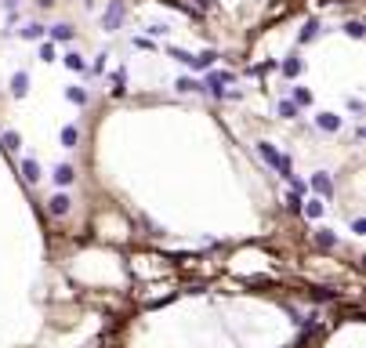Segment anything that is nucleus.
<instances>
[{"mask_svg": "<svg viewBox=\"0 0 366 348\" xmlns=\"http://www.w3.org/2000/svg\"><path fill=\"white\" fill-rule=\"evenodd\" d=\"M73 178H76V171H73V167H69V164H62V167H58V171H55V181H58V185H62V189H65V185H73Z\"/></svg>", "mask_w": 366, "mask_h": 348, "instance_id": "nucleus-10", "label": "nucleus"}, {"mask_svg": "<svg viewBox=\"0 0 366 348\" xmlns=\"http://www.w3.org/2000/svg\"><path fill=\"white\" fill-rule=\"evenodd\" d=\"M305 214H308V218H319V214H323V203H319V200H308V203H305Z\"/></svg>", "mask_w": 366, "mask_h": 348, "instance_id": "nucleus-21", "label": "nucleus"}, {"mask_svg": "<svg viewBox=\"0 0 366 348\" xmlns=\"http://www.w3.org/2000/svg\"><path fill=\"white\" fill-rule=\"evenodd\" d=\"M294 105H312V91L308 87H298L294 91Z\"/></svg>", "mask_w": 366, "mask_h": 348, "instance_id": "nucleus-17", "label": "nucleus"}, {"mask_svg": "<svg viewBox=\"0 0 366 348\" xmlns=\"http://www.w3.org/2000/svg\"><path fill=\"white\" fill-rule=\"evenodd\" d=\"M312 189L319 192V196H330V192H334V185H330L327 171H319V174H312Z\"/></svg>", "mask_w": 366, "mask_h": 348, "instance_id": "nucleus-4", "label": "nucleus"}, {"mask_svg": "<svg viewBox=\"0 0 366 348\" xmlns=\"http://www.w3.org/2000/svg\"><path fill=\"white\" fill-rule=\"evenodd\" d=\"M51 36H55V40H69L73 29H69V26H55V29H51Z\"/></svg>", "mask_w": 366, "mask_h": 348, "instance_id": "nucleus-23", "label": "nucleus"}, {"mask_svg": "<svg viewBox=\"0 0 366 348\" xmlns=\"http://www.w3.org/2000/svg\"><path fill=\"white\" fill-rule=\"evenodd\" d=\"M51 214H69V196H65V192H58V196H51Z\"/></svg>", "mask_w": 366, "mask_h": 348, "instance_id": "nucleus-8", "label": "nucleus"}, {"mask_svg": "<svg viewBox=\"0 0 366 348\" xmlns=\"http://www.w3.org/2000/svg\"><path fill=\"white\" fill-rule=\"evenodd\" d=\"M258 152H261V156H265V160H268V164H272V167H276V171H279L283 178H287V181H294V185H298V192L305 189V185H301V181L294 178V167H290V156H283V152H276V149H272L268 142H261V145H258Z\"/></svg>", "mask_w": 366, "mask_h": 348, "instance_id": "nucleus-1", "label": "nucleus"}, {"mask_svg": "<svg viewBox=\"0 0 366 348\" xmlns=\"http://www.w3.org/2000/svg\"><path fill=\"white\" fill-rule=\"evenodd\" d=\"M4 4H8V8H11V4H15V0H4Z\"/></svg>", "mask_w": 366, "mask_h": 348, "instance_id": "nucleus-28", "label": "nucleus"}, {"mask_svg": "<svg viewBox=\"0 0 366 348\" xmlns=\"http://www.w3.org/2000/svg\"><path fill=\"white\" fill-rule=\"evenodd\" d=\"M65 98H69V102H76V105H84V102H87V91H80V87H69V91H65Z\"/></svg>", "mask_w": 366, "mask_h": 348, "instance_id": "nucleus-19", "label": "nucleus"}, {"mask_svg": "<svg viewBox=\"0 0 366 348\" xmlns=\"http://www.w3.org/2000/svg\"><path fill=\"white\" fill-rule=\"evenodd\" d=\"M65 65H69L73 73H80V69H87V62H84V58H80L76 51H73V55H65Z\"/></svg>", "mask_w": 366, "mask_h": 348, "instance_id": "nucleus-14", "label": "nucleus"}, {"mask_svg": "<svg viewBox=\"0 0 366 348\" xmlns=\"http://www.w3.org/2000/svg\"><path fill=\"white\" fill-rule=\"evenodd\" d=\"M120 18H124V4H120V0H112L109 11H105V18H102V26H105V29H116Z\"/></svg>", "mask_w": 366, "mask_h": 348, "instance_id": "nucleus-3", "label": "nucleus"}, {"mask_svg": "<svg viewBox=\"0 0 366 348\" xmlns=\"http://www.w3.org/2000/svg\"><path fill=\"white\" fill-rule=\"evenodd\" d=\"M178 91H203V84H199V80H189V76H181V80H178Z\"/></svg>", "mask_w": 366, "mask_h": 348, "instance_id": "nucleus-20", "label": "nucleus"}, {"mask_svg": "<svg viewBox=\"0 0 366 348\" xmlns=\"http://www.w3.org/2000/svg\"><path fill=\"white\" fill-rule=\"evenodd\" d=\"M199 4H203V8H214V0H199Z\"/></svg>", "mask_w": 366, "mask_h": 348, "instance_id": "nucleus-27", "label": "nucleus"}, {"mask_svg": "<svg viewBox=\"0 0 366 348\" xmlns=\"http://www.w3.org/2000/svg\"><path fill=\"white\" fill-rule=\"evenodd\" d=\"M214 58H218L214 51H203V55H192V58H189V65H192V69H211V65H214Z\"/></svg>", "mask_w": 366, "mask_h": 348, "instance_id": "nucleus-6", "label": "nucleus"}, {"mask_svg": "<svg viewBox=\"0 0 366 348\" xmlns=\"http://www.w3.org/2000/svg\"><path fill=\"white\" fill-rule=\"evenodd\" d=\"M315 243H319V247H334V243H337V236H334L330 228H315Z\"/></svg>", "mask_w": 366, "mask_h": 348, "instance_id": "nucleus-12", "label": "nucleus"}, {"mask_svg": "<svg viewBox=\"0 0 366 348\" xmlns=\"http://www.w3.org/2000/svg\"><path fill=\"white\" fill-rule=\"evenodd\" d=\"M276 112L283 116V120H290V116L298 112V105H294V102H279V105H276Z\"/></svg>", "mask_w": 366, "mask_h": 348, "instance_id": "nucleus-15", "label": "nucleus"}, {"mask_svg": "<svg viewBox=\"0 0 366 348\" xmlns=\"http://www.w3.org/2000/svg\"><path fill=\"white\" fill-rule=\"evenodd\" d=\"M4 145H8V149H18V145H22V138H18L15 131H4Z\"/></svg>", "mask_w": 366, "mask_h": 348, "instance_id": "nucleus-24", "label": "nucleus"}, {"mask_svg": "<svg viewBox=\"0 0 366 348\" xmlns=\"http://www.w3.org/2000/svg\"><path fill=\"white\" fill-rule=\"evenodd\" d=\"M22 36H26V40H40V36H44V26H36V22H33V26L22 29Z\"/></svg>", "mask_w": 366, "mask_h": 348, "instance_id": "nucleus-16", "label": "nucleus"}, {"mask_svg": "<svg viewBox=\"0 0 366 348\" xmlns=\"http://www.w3.org/2000/svg\"><path fill=\"white\" fill-rule=\"evenodd\" d=\"M40 62H55V44H40Z\"/></svg>", "mask_w": 366, "mask_h": 348, "instance_id": "nucleus-22", "label": "nucleus"}, {"mask_svg": "<svg viewBox=\"0 0 366 348\" xmlns=\"http://www.w3.org/2000/svg\"><path fill=\"white\" fill-rule=\"evenodd\" d=\"M301 73V62L298 58H287V62H283V76H298Z\"/></svg>", "mask_w": 366, "mask_h": 348, "instance_id": "nucleus-18", "label": "nucleus"}, {"mask_svg": "<svg viewBox=\"0 0 366 348\" xmlns=\"http://www.w3.org/2000/svg\"><path fill=\"white\" fill-rule=\"evenodd\" d=\"M345 29H348V36H355V40H359V36H362V22H348Z\"/></svg>", "mask_w": 366, "mask_h": 348, "instance_id": "nucleus-25", "label": "nucleus"}, {"mask_svg": "<svg viewBox=\"0 0 366 348\" xmlns=\"http://www.w3.org/2000/svg\"><path fill=\"white\" fill-rule=\"evenodd\" d=\"M76 142H80V131L76 127H62V145L65 149H76Z\"/></svg>", "mask_w": 366, "mask_h": 348, "instance_id": "nucleus-13", "label": "nucleus"}, {"mask_svg": "<svg viewBox=\"0 0 366 348\" xmlns=\"http://www.w3.org/2000/svg\"><path fill=\"white\" fill-rule=\"evenodd\" d=\"M315 36H319V22H315V18H308V22L301 26V44H308V40H315Z\"/></svg>", "mask_w": 366, "mask_h": 348, "instance_id": "nucleus-11", "label": "nucleus"}, {"mask_svg": "<svg viewBox=\"0 0 366 348\" xmlns=\"http://www.w3.org/2000/svg\"><path fill=\"white\" fill-rule=\"evenodd\" d=\"M22 178L33 185V181H40V167H36V160H22Z\"/></svg>", "mask_w": 366, "mask_h": 348, "instance_id": "nucleus-9", "label": "nucleus"}, {"mask_svg": "<svg viewBox=\"0 0 366 348\" xmlns=\"http://www.w3.org/2000/svg\"><path fill=\"white\" fill-rule=\"evenodd\" d=\"M225 84H232V73H211V76H207V87H211L218 98H221V95H228V91H225Z\"/></svg>", "mask_w": 366, "mask_h": 348, "instance_id": "nucleus-2", "label": "nucleus"}, {"mask_svg": "<svg viewBox=\"0 0 366 348\" xmlns=\"http://www.w3.org/2000/svg\"><path fill=\"white\" fill-rule=\"evenodd\" d=\"M26 91H29V76H26V73H15V76H11V95L22 98Z\"/></svg>", "mask_w": 366, "mask_h": 348, "instance_id": "nucleus-7", "label": "nucleus"}, {"mask_svg": "<svg viewBox=\"0 0 366 348\" xmlns=\"http://www.w3.org/2000/svg\"><path fill=\"white\" fill-rule=\"evenodd\" d=\"M315 124H319L323 131H341V116H334V112H319V116H315Z\"/></svg>", "mask_w": 366, "mask_h": 348, "instance_id": "nucleus-5", "label": "nucleus"}, {"mask_svg": "<svg viewBox=\"0 0 366 348\" xmlns=\"http://www.w3.org/2000/svg\"><path fill=\"white\" fill-rule=\"evenodd\" d=\"M352 232H355V236H366V221L355 218V221H352Z\"/></svg>", "mask_w": 366, "mask_h": 348, "instance_id": "nucleus-26", "label": "nucleus"}]
</instances>
